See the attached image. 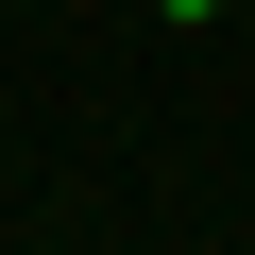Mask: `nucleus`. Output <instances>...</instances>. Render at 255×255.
<instances>
[{
	"mask_svg": "<svg viewBox=\"0 0 255 255\" xmlns=\"http://www.w3.org/2000/svg\"><path fill=\"white\" fill-rule=\"evenodd\" d=\"M153 17H221V0H153Z\"/></svg>",
	"mask_w": 255,
	"mask_h": 255,
	"instance_id": "obj_1",
	"label": "nucleus"
}]
</instances>
